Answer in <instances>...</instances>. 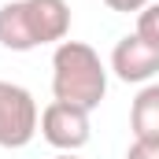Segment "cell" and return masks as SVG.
Returning a JSON list of instances; mask_svg holds the SVG:
<instances>
[{"label":"cell","instance_id":"obj_1","mask_svg":"<svg viewBox=\"0 0 159 159\" xmlns=\"http://www.w3.org/2000/svg\"><path fill=\"white\" fill-rule=\"evenodd\" d=\"M70 34L67 0H11L0 7V44L11 52H30L41 44H59Z\"/></svg>","mask_w":159,"mask_h":159},{"label":"cell","instance_id":"obj_8","mask_svg":"<svg viewBox=\"0 0 159 159\" xmlns=\"http://www.w3.org/2000/svg\"><path fill=\"white\" fill-rule=\"evenodd\" d=\"M126 159H159V141H133Z\"/></svg>","mask_w":159,"mask_h":159},{"label":"cell","instance_id":"obj_4","mask_svg":"<svg viewBox=\"0 0 159 159\" xmlns=\"http://www.w3.org/2000/svg\"><path fill=\"white\" fill-rule=\"evenodd\" d=\"M41 137L59 152L85 148L89 144V111L74 107V104H63V100H52L41 111Z\"/></svg>","mask_w":159,"mask_h":159},{"label":"cell","instance_id":"obj_6","mask_svg":"<svg viewBox=\"0 0 159 159\" xmlns=\"http://www.w3.org/2000/svg\"><path fill=\"white\" fill-rule=\"evenodd\" d=\"M129 129H133V141H159V81L144 85L133 96Z\"/></svg>","mask_w":159,"mask_h":159},{"label":"cell","instance_id":"obj_3","mask_svg":"<svg viewBox=\"0 0 159 159\" xmlns=\"http://www.w3.org/2000/svg\"><path fill=\"white\" fill-rule=\"evenodd\" d=\"M37 126L41 119L30 89L15 81H0V148H26Z\"/></svg>","mask_w":159,"mask_h":159},{"label":"cell","instance_id":"obj_7","mask_svg":"<svg viewBox=\"0 0 159 159\" xmlns=\"http://www.w3.org/2000/svg\"><path fill=\"white\" fill-rule=\"evenodd\" d=\"M137 37H144L152 48H159V4H148L137 15Z\"/></svg>","mask_w":159,"mask_h":159},{"label":"cell","instance_id":"obj_5","mask_svg":"<svg viewBox=\"0 0 159 159\" xmlns=\"http://www.w3.org/2000/svg\"><path fill=\"white\" fill-rule=\"evenodd\" d=\"M111 70L122 81H133V85H144L159 74V48H152L144 37L137 34H126L111 52Z\"/></svg>","mask_w":159,"mask_h":159},{"label":"cell","instance_id":"obj_10","mask_svg":"<svg viewBox=\"0 0 159 159\" xmlns=\"http://www.w3.org/2000/svg\"><path fill=\"white\" fill-rule=\"evenodd\" d=\"M56 159H78V156H74V152H59Z\"/></svg>","mask_w":159,"mask_h":159},{"label":"cell","instance_id":"obj_9","mask_svg":"<svg viewBox=\"0 0 159 159\" xmlns=\"http://www.w3.org/2000/svg\"><path fill=\"white\" fill-rule=\"evenodd\" d=\"M104 4H107L111 11H122V15H129V11H137V15H141L152 0H104Z\"/></svg>","mask_w":159,"mask_h":159},{"label":"cell","instance_id":"obj_2","mask_svg":"<svg viewBox=\"0 0 159 159\" xmlns=\"http://www.w3.org/2000/svg\"><path fill=\"white\" fill-rule=\"evenodd\" d=\"M107 93V67L85 41H59L52 52V96L74 107H100Z\"/></svg>","mask_w":159,"mask_h":159}]
</instances>
